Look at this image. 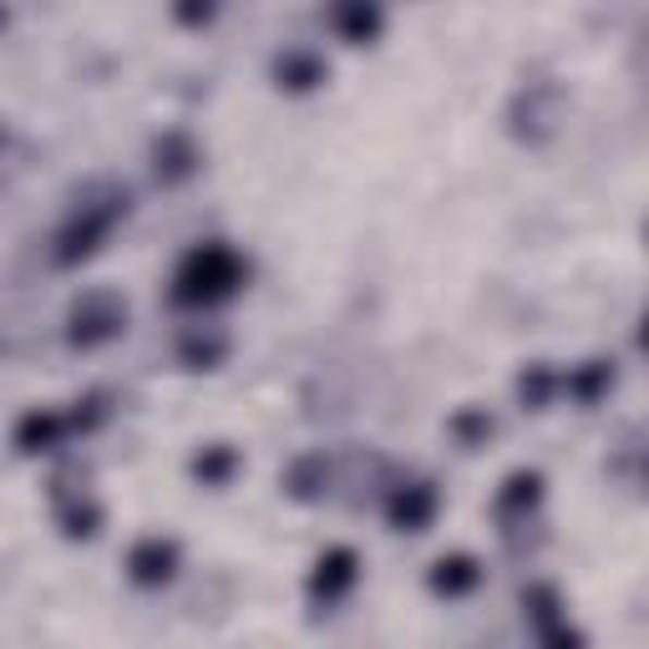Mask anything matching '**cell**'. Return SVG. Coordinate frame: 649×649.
<instances>
[{
	"instance_id": "3957f363",
	"label": "cell",
	"mask_w": 649,
	"mask_h": 649,
	"mask_svg": "<svg viewBox=\"0 0 649 649\" xmlns=\"http://www.w3.org/2000/svg\"><path fill=\"white\" fill-rule=\"evenodd\" d=\"M137 578H143V584H158V578H168V548H143V553H137Z\"/></svg>"
},
{
	"instance_id": "7a4b0ae2",
	"label": "cell",
	"mask_w": 649,
	"mask_h": 649,
	"mask_svg": "<svg viewBox=\"0 0 649 649\" xmlns=\"http://www.w3.org/2000/svg\"><path fill=\"white\" fill-rule=\"evenodd\" d=\"M355 578V568H351V553H335V559L330 563H320V578H315V589L324 593V599H330V593H340L345 589V584H351Z\"/></svg>"
},
{
	"instance_id": "6da1fadb",
	"label": "cell",
	"mask_w": 649,
	"mask_h": 649,
	"mask_svg": "<svg viewBox=\"0 0 649 649\" xmlns=\"http://www.w3.org/2000/svg\"><path fill=\"white\" fill-rule=\"evenodd\" d=\"M238 284V259L229 249L193 254L183 274H177V299H219Z\"/></svg>"
}]
</instances>
